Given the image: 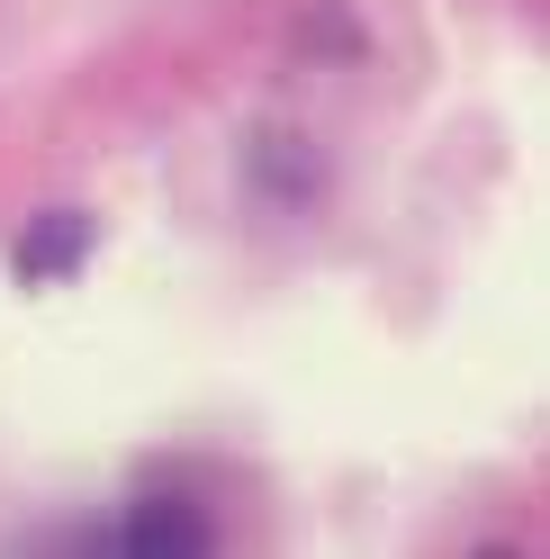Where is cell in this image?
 I'll return each mask as SVG.
<instances>
[{
    "instance_id": "obj_1",
    "label": "cell",
    "mask_w": 550,
    "mask_h": 559,
    "mask_svg": "<svg viewBox=\"0 0 550 559\" xmlns=\"http://www.w3.org/2000/svg\"><path fill=\"white\" fill-rule=\"evenodd\" d=\"M244 163H253V190L271 207H316L334 190V163L316 154V135H298V127H262Z\"/></svg>"
},
{
    "instance_id": "obj_2",
    "label": "cell",
    "mask_w": 550,
    "mask_h": 559,
    "mask_svg": "<svg viewBox=\"0 0 550 559\" xmlns=\"http://www.w3.org/2000/svg\"><path fill=\"white\" fill-rule=\"evenodd\" d=\"M289 55L298 63H325V73H343V63H370V37L352 10H334V0H307V10H289Z\"/></svg>"
},
{
    "instance_id": "obj_3",
    "label": "cell",
    "mask_w": 550,
    "mask_h": 559,
    "mask_svg": "<svg viewBox=\"0 0 550 559\" xmlns=\"http://www.w3.org/2000/svg\"><path fill=\"white\" fill-rule=\"evenodd\" d=\"M91 253V226L73 217V207H46V217H27V235H19V271L37 280H73V262Z\"/></svg>"
},
{
    "instance_id": "obj_4",
    "label": "cell",
    "mask_w": 550,
    "mask_h": 559,
    "mask_svg": "<svg viewBox=\"0 0 550 559\" xmlns=\"http://www.w3.org/2000/svg\"><path fill=\"white\" fill-rule=\"evenodd\" d=\"M118 550H135V559H199V550H208V514H190V506H135Z\"/></svg>"
}]
</instances>
